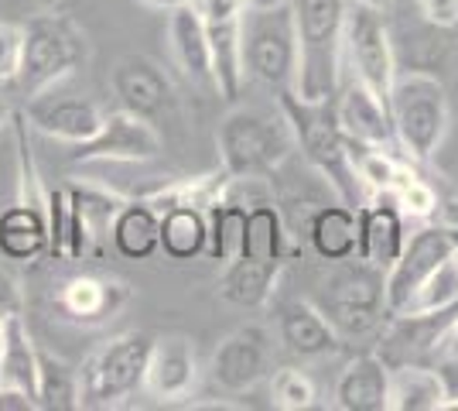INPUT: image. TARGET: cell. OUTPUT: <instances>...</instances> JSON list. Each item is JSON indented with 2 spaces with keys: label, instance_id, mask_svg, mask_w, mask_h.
Returning a JSON list of instances; mask_svg holds the SVG:
<instances>
[{
  "label": "cell",
  "instance_id": "obj_1",
  "mask_svg": "<svg viewBox=\"0 0 458 411\" xmlns=\"http://www.w3.org/2000/svg\"><path fill=\"white\" fill-rule=\"evenodd\" d=\"M277 110L291 127L294 148L301 151L308 165L335 189V196L345 206H360L363 202V185L352 168V151H349V137L343 134L339 120H335V99H301L294 90L274 93Z\"/></svg>",
  "mask_w": 458,
  "mask_h": 411
},
{
  "label": "cell",
  "instance_id": "obj_2",
  "mask_svg": "<svg viewBox=\"0 0 458 411\" xmlns=\"http://www.w3.org/2000/svg\"><path fill=\"white\" fill-rule=\"evenodd\" d=\"M291 11L298 28L294 93L301 99H335L349 0H291Z\"/></svg>",
  "mask_w": 458,
  "mask_h": 411
},
{
  "label": "cell",
  "instance_id": "obj_3",
  "mask_svg": "<svg viewBox=\"0 0 458 411\" xmlns=\"http://www.w3.org/2000/svg\"><path fill=\"white\" fill-rule=\"evenodd\" d=\"M390 120L403 158L414 165H428L438 155L452 124V103L445 82L424 69L397 73L390 90Z\"/></svg>",
  "mask_w": 458,
  "mask_h": 411
},
{
  "label": "cell",
  "instance_id": "obj_4",
  "mask_svg": "<svg viewBox=\"0 0 458 411\" xmlns=\"http://www.w3.org/2000/svg\"><path fill=\"white\" fill-rule=\"evenodd\" d=\"M21 31H24V41H21V65L14 82L28 99L48 93L55 82L72 76L89 62L86 31H79L65 14H38Z\"/></svg>",
  "mask_w": 458,
  "mask_h": 411
},
{
  "label": "cell",
  "instance_id": "obj_5",
  "mask_svg": "<svg viewBox=\"0 0 458 411\" xmlns=\"http://www.w3.org/2000/svg\"><path fill=\"white\" fill-rule=\"evenodd\" d=\"M151 333L110 336L89 360L79 367V405L82 408H123L137 394L144 391V373H148V356H151Z\"/></svg>",
  "mask_w": 458,
  "mask_h": 411
},
{
  "label": "cell",
  "instance_id": "obj_6",
  "mask_svg": "<svg viewBox=\"0 0 458 411\" xmlns=\"http://www.w3.org/2000/svg\"><path fill=\"white\" fill-rule=\"evenodd\" d=\"M219 168L229 178H267L274 176L294 148L287 120H274L260 110H229L216 131Z\"/></svg>",
  "mask_w": 458,
  "mask_h": 411
},
{
  "label": "cell",
  "instance_id": "obj_7",
  "mask_svg": "<svg viewBox=\"0 0 458 411\" xmlns=\"http://www.w3.org/2000/svg\"><path fill=\"white\" fill-rule=\"evenodd\" d=\"M339 339H360L386 322V271L366 264L360 257L335 261V271L325 285L318 305Z\"/></svg>",
  "mask_w": 458,
  "mask_h": 411
},
{
  "label": "cell",
  "instance_id": "obj_8",
  "mask_svg": "<svg viewBox=\"0 0 458 411\" xmlns=\"http://www.w3.org/2000/svg\"><path fill=\"white\" fill-rule=\"evenodd\" d=\"M243 35V65L247 76L264 82L270 93L294 90L298 79V28L294 11L274 7V11H253L247 7L240 18Z\"/></svg>",
  "mask_w": 458,
  "mask_h": 411
},
{
  "label": "cell",
  "instance_id": "obj_9",
  "mask_svg": "<svg viewBox=\"0 0 458 411\" xmlns=\"http://www.w3.org/2000/svg\"><path fill=\"white\" fill-rule=\"evenodd\" d=\"M343 52L349 59L352 79H360L377 97L390 103V90H394V79L401 69H397V48H394V35L386 28L383 11H373L363 4H349Z\"/></svg>",
  "mask_w": 458,
  "mask_h": 411
},
{
  "label": "cell",
  "instance_id": "obj_10",
  "mask_svg": "<svg viewBox=\"0 0 458 411\" xmlns=\"http://www.w3.org/2000/svg\"><path fill=\"white\" fill-rule=\"evenodd\" d=\"M458 251V223H424L407 234L401 257L386 268V309L401 313L420 281L435 274Z\"/></svg>",
  "mask_w": 458,
  "mask_h": 411
},
{
  "label": "cell",
  "instance_id": "obj_11",
  "mask_svg": "<svg viewBox=\"0 0 458 411\" xmlns=\"http://www.w3.org/2000/svg\"><path fill=\"white\" fill-rule=\"evenodd\" d=\"M212 384L226 394H247L274 371L270 333L264 326H240L219 339L212 353Z\"/></svg>",
  "mask_w": 458,
  "mask_h": 411
},
{
  "label": "cell",
  "instance_id": "obj_12",
  "mask_svg": "<svg viewBox=\"0 0 458 411\" xmlns=\"http://www.w3.org/2000/svg\"><path fill=\"white\" fill-rule=\"evenodd\" d=\"M65 199H69V227H65V257L62 261L99 257L103 244L110 240L116 210L127 199L116 196V193H106L93 182H69Z\"/></svg>",
  "mask_w": 458,
  "mask_h": 411
},
{
  "label": "cell",
  "instance_id": "obj_13",
  "mask_svg": "<svg viewBox=\"0 0 458 411\" xmlns=\"http://www.w3.org/2000/svg\"><path fill=\"white\" fill-rule=\"evenodd\" d=\"M72 161H127V165H140V161H154L161 155L165 141L157 134L151 120L127 114V110H114L106 114L99 131L82 144H72Z\"/></svg>",
  "mask_w": 458,
  "mask_h": 411
},
{
  "label": "cell",
  "instance_id": "obj_14",
  "mask_svg": "<svg viewBox=\"0 0 458 411\" xmlns=\"http://www.w3.org/2000/svg\"><path fill=\"white\" fill-rule=\"evenodd\" d=\"M110 90H114L120 110L137 114L144 120H157L174 107V86L168 73L151 59V56H120L110 69Z\"/></svg>",
  "mask_w": 458,
  "mask_h": 411
},
{
  "label": "cell",
  "instance_id": "obj_15",
  "mask_svg": "<svg viewBox=\"0 0 458 411\" xmlns=\"http://www.w3.org/2000/svg\"><path fill=\"white\" fill-rule=\"evenodd\" d=\"M335 120L343 127V134L352 144L366 148H386L397 151V134H394V120H390V103L380 99L369 86L360 79H349L343 90L335 93Z\"/></svg>",
  "mask_w": 458,
  "mask_h": 411
},
{
  "label": "cell",
  "instance_id": "obj_16",
  "mask_svg": "<svg viewBox=\"0 0 458 411\" xmlns=\"http://www.w3.org/2000/svg\"><path fill=\"white\" fill-rule=\"evenodd\" d=\"M199 384V353L189 336H154L148 373H144V394L154 401H182Z\"/></svg>",
  "mask_w": 458,
  "mask_h": 411
},
{
  "label": "cell",
  "instance_id": "obj_17",
  "mask_svg": "<svg viewBox=\"0 0 458 411\" xmlns=\"http://www.w3.org/2000/svg\"><path fill=\"white\" fill-rule=\"evenodd\" d=\"M24 117L28 127L41 131L45 137H55L65 144H82L99 131L103 124V110L99 103L86 97H52V93H38L24 103Z\"/></svg>",
  "mask_w": 458,
  "mask_h": 411
},
{
  "label": "cell",
  "instance_id": "obj_18",
  "mask_svg": "<svg viewBox=\"0 0 458 411\" xmlns=\"http://www.w3.org/2000/svg\"><path fill=\"white\" fill-rule=\"evenodd\" d=\"M356 227H360V244L356 257L386 271L407 244V223H403L401 206L390 196H377L373 202L356 206Z\"/></svg>",
  "mask_w": 458,
  "mask_h": 411
},
{
  "label": "cell",
  "instance_id": "obj_19",
  "mask_svg": "<svg viewBox=\"0 0 458 411\" xmlns=\"http://www.w3.org/2000/svg\"><path fill=\"white\" fill-rule=\"evenodd\" d=\"M206 18V35H209V59H212V90L219 99L236 103L243 93V35H240V18L243 14H202Z\"/></svg>",
  "mask_w": 458,
  "mask_h": 411
},
{
  "label": "cell",
  "instance_id": "obj_20",
  "mask_svg": "<svg viewBox=\"0 0 458 411\" xmlns=\"http://www.w3.org/2000/svg\"><path fill=\"white\" fill-rule=\"evenodd\" d=\"M390 405V364L380 353H360L335 381L339 411H386Z\"/></svg>",
  "mask_w": 458,
  "mask_h": 411
},
{
  "label": "cell",
  "instance_id": "obj_21",
  "mask_svg": "<svg viewBox=\"0 0 458 411\" xmlns=\"http://www.w3.org/2000/svg\"><path fill=\"white\" fill-rule=\"evenodd\" d=\"M277 336L284 343L287 353L301 356V360H315V356H328L343 347L339 333L332 330V322L325 319V313L315 302H291L277 315Z\"/></svg>",
  "mask_w": 458,
  "mask_h": 411
},
{
  "label": "cell",
  "instance_id": "obj_22",
  "mask_svg": "<svg viewBox=\"0 0 458 411\" xmlns=\"http://www.w3.org/2000/svg\"><path fill=\"white\" fill-rule=\"evenodd\" d=\"M168 48L182 76L199 86H212L209 35H206V18L195 4L168 11Z\"/></svg>",
  "mask_w": 458,
  "mask_h": 411
},
{
  "label": "cell",
  "instance_id": "obj_23",
  "mask_svg": "<svg viewBox=\"0 0 458 411\" xmlns=\"http://www.w3.org/2000/svg\"><path fill=\"white\" fill-rule=\"evenodd\" d=\"M131 298V288L116 278H96V274H76L62 285L58 305L62 313L79 322H103L114 319Z\"/></svg>",
  "mask_w": 458,
  "mask_h": 411
},
{
  "label": "cell",
  "instance_id": "obj_24",
  "mask_svg": "<svg viewBox=\"0 0 458 411\" xmlns=\"http://www.w3.org/2000/svg\"><path fill=\"white\" fill-rule=\"evenodd\" d=\"M161 213L154 210L148 199H127L114 216L110 240H114L116 254L127 261H148L161 251Z\"/></svg>",
  "mask_w": 458,
  "mask_h": 411
},
{
  "label": "cell",
  "instance_id": "obj_25",
  "mask_svg": "<svg viewBox=\"0 0 458 411\" xmlns=\"http://www.w3.org/2000/svg\"><path fill=\"white\" fill-rule=\"evenodd\" d=\"M308 244L311 251L335 264V261H349L356 257V244H360V227H356V210L335 202V206H318L311 219H308Z\"/></svg>",
  "mask_w": 458,
  "mask_h": 411
},
{
  "label": "cell",
  "instance_id": "obj_26",
  "mask_svg": "<svg viewBox=\"0 0 458 411\" xmlns=\"http://www.w3.org/2000/svg\"><path fill=\"white\" fill-rule=\"evenodd\" d=\"M0 254L7 261L31 264L41 254H48V223L45 210L14 202L0 213Z\"/></svg>",
  "mask_w": 458,
  "mask_h": 411
},
{
  "label": "cell",
  "instance_id": "obj_27",
  "mask_svg": "<svg viewBox=\"0 0 458 411\" xmlns=\"http://www.w3.org/2000/svg\"><path fill=\"white\" fill-rule=\"evenodd\" d=\"M284 264H267V261H253V257H236L223 264L219 274V295L240 305V309H264L274 295L277 274Z\"/></svg>",
  "mask_w": 458,
  "mask_h": 411
},
{
  "label": "cell",
  "instance_id": "obj_28",
  "mask_svg": "<svg viewBox=\"0 0 458 411\" xmlns=\"http://www.w3.org/2000/svg\"><path fill=\"white\" fill-rule=\"evenodd\" d=\"M161 251L172 261H195L209 251V216L199 206H172L161 213Z\"/></svg>",
  "mask_w": 458,
  "mask_h": 411
},
{
  "label": "cell",
  "instance_id": "obj_29",
  "mask_svg": "<svg viewBox=\"0 0 458 411\" xmlns=\"http://www.w3.org/2000/svg\"><path fill=\"white\" fill-rule=\"evenodd\" d=\"M445 384L435 367L397 364L390 367V405L386 411H445Z\"/></svg>",
  "mask_w": 458,
  "mask_h": 411
},
{
  "label": "cell",
  "instance_id": "obj_30",
  "mask_svg": "<svg viewBox=\"0 0 458 411\" xmlns=\"http://www.w3.org/2000/svg\"><path fill=\"white\" fill-rule=\"evenodd\" d=\"M240 257L267 261V264H284L291 257V236H287L284 213L274 202L247 206V240H243V254Z\"/></svg>",
  "mask_w": 458,
  "mask_h": 411
},
{
  "label": "cell",
  "instance_id": "obj_31",
  "mask_svg": "<svg viewBox=\"0 0 458 411\" xmlns=\"http://www.w3.org/2000/svg\"><path fill=\"white\" fill-rule=\"evenodd\" d=\"M35 371H38V343L28 333L24 315H14L7 319V339L0 353V384L35 398Z\"/></svg>",
  "mask_w": 458,
  "mask_h": 411
},
{
  "label": "cell",
  "instance_id": "obj_32",
  "mask_svg": "<svg viewBox=\"0 0 458 411\" xmlns=\"http://www.w3.org/2000/svg\"><path fill=\"white\" fill-rule=\"evenodd\" d=\"M209 251L206 257H212L219 268L236 261L243 254V240H247V206L236 202L233 196L216 199L209 210Z\"/></svg>",
  "mask_w": 458,
  "mask_h": 411
},
{
  "label": "cell",
  "instance_id": "obj_33",
  "mask_svg": "<svg viewBox=\"0 0 458 411\" xmlns=\"http://www.w3.org/2000/svg\"><path fill=\"white\" fill-rule=\"evenodd\" d=\"M35 401L41 411H79V371H72L62 356L38 347L35 371Z\"/></svg>",
  "mask_w": 458,
  "mask_h": 411
},
{
  "label": "cell",
  "instance_id": "obj_34",
  "mask_svg": "<svg viewBox=\"0 0 458 411\" xmlns=\"http://www.w3.org/2000/svg\"><path fill=\"white\" fill-rule=\"evenodd\" d=\"M349 151H352L356 178H360L366 193L390 196V189H394V182L403 168L401 158H394V151H386V148H366V144H352V141H349Z\"/></svg>",
  "mask_w": 458,
  "mask_h": 411
},
{
  "label": "cell",
  "instance_id": "obj_35",
  "mask_svg": "<svg viewBox=\"0 0 458 411\" xmlns=\"http://www.w3.org/2000/svg\"><path fill=\"white\" fill-rule=\"evenodd\" d=\"M458 305V251L435 274L420 281V288L403 305L401 313H441Z\"/></svg>",
  "mask_w": 458,
  "mask_h": 411
},
{
  "label": "cell",
  "instance_id": "obj_36",
  "mask_svg": "<svg viewBox=\"0 0 458 411\" xmlns=\"http://www.w3.org/2000/svg\"><path fill=\"white\" fill-rule=\"evenodd\" d=\"M390 199L401 206L403 216H414V219H431L441 210V199L435 193L431 182H424L420 176H414L407 165L401 168V176L390 189Z\"/></svg>",
  "mask_w": 458,
  "mask_h": 411
},
{
  "label": "cell",
  "instance_id": "obj_37",
  "mask_svg": "<svg viewBox=\"0 0 458 411\" xmlns=\"http://www.w3.org/2000/svg\"><path fill=\"white\" fill-rule=\"evenodd\" d=\"M318 398L315 381L298 367H281L270 371V401L281 411H308Z\"/></svg>",
  "mask_w": 458,
  "mask_h": 411
},
{
  "label": "cell",
  "instance_id": "obj_38",
  "mask_svg": "<svg viewBox=\"0 0 458 411\" xmlns=\"http://www.w3.org/2000/svg\"><path fill=\"white\" fill-rule=\"evenodd\" d=\"M21 41H24V31L18 24H0V82H11L18 76Z\"/></svg>",
  "mask_w": 458,
  "mask_h": 411
},
{
  "label": "cell",
  "instance_id": "obj_39",
  "mask_svg": "<svg viewBox=\"0 0 458 411\" xmlns=\"http://www.w3.org/2000/svg\"><path fill=\"white\" fill-rule=\"evenodd\" d=\"M420 18L435 28H455L458 24V0H418Z\"/></svg>",
  "mask_w": 458,
  "mask_h": 411
},
{
  "label": "cell",
  "instance_id": "obj_40",
  "mask_svg": "<svg viewBox=\"0 0 458 411\" xmlns=\"http://www.w3.org/2000/svg\"><path fill=\"white\" fill-rule=\"evenodd\" d=\"M24 315V295L14 274L0 271V319H14Z\"/></svg>",
  "mask_w": 458,
  "mask_h": 411
},
{
  "label": "cell",
  "instance_id": "obj_41",
  "mask_svg": "<svg viewBox=\"0 0 458 411\" xmlns=\"http://www.w3.org/2000/svg\"><path fill=\"white\" fill-rule=\"evenodd\" d=\"M35 398L31 394L18 391V388H4L0 384V411H35Z\"/></svg>",
  "mask_w": 458,
  "mask_h": 411
},
{
  "label": "cell",
  "instance_id": "obj_42",
  "mask_svg": "<svg viewBox=\"0 0 458 411\" xmlns=\"http://www.w3.org/2000/svg\"><path fill=\"white\" fill-rule=\"evenodd\" d=\"M195 7L202 14H243L247 0H195Z\"/></svg>",
  "mask_w": 458,
  "mask_h": 411
},
{
  "label": "cell",
  "instance_id": "obj_43",
  "mask_svg": "<svg viewBox=\"0 0 458 411\" xmlns=\"http://www.w3.org/2000/svg\"><path fill=\"white\" fill-rule=\"evenodd\" d=\"M438 356H458V313H455V319H452V326H448L445 339H441Z\"/></svg>",
  "mask_w": 458,
  "mask_h": 411
},
{
  "label": "cell",
  "instance_id": "obj_44",
  "mask_svg": "<svg viewBox=\"0 0 458 411\" xmlns=\"http://www.w3.org/2000/svg\"><path fill=\"white\" fill-rule=\"evenodd\" d=\"M154 11H174V7H185V4H195V0H140Z\"/></svg>",
  "mask_w": 458,
  "mask_h": 411
},
{
  "label": "cell",
  "instance_id": "obj_45",
  "mask_svg": "<svg viewBox=\"0 0 458 411\" xmlns=\"http://www.w3.org/2000/svg\"><path fill=\"white\" fill-rule=\"evenodd\" d=\"M291 0H247V7L253 11H274V7H287Z\"/></svg>",
  "mask_w": 458,
  "mask_h": 411
},
{
  "label": "cell",
  "instance_id": "obj_46",
  "mask_svg": "<svg viewBox=\"0 0 458 411\" xmlns=\"http://www.w3.org/2000/svg\"><path fill=\"white\" fill-rule=\"evenodd\" d=\"M349 4H363V7H373V11H383V14H386L394 0H349Z\"/></svg>",
  "mask_w": 458,
  "mask_h": 411
},
{
  "label": "cell",
  "instance_id": "obj_47",
  "mask_svg": "<svg viewBox=\"0 0 458 411\" xmlns=\"http://www.w3.org/2000/svg\"><path fill=\"white\" fill-rule=\"evenodd\" d=\"M11 117H14V110H11V103H7V99L0 97V131H4L7 124H11Z\"/></svg>",
  "mask_w": 458,
  "mask_h": 411
},
{
  "label": "cell",
  "instance_id": "obj_48",
  "mask_svg": "<svg viewBox=\"0 0 458 411\" xmlns=\"http://www.w3.org/2000/svg\"><path fill=\"white\" fill-rule=\"evenodd\" d=\"M4 339H7V319H0V353H4Z\"/></svg>",
  "mask_w": 458,
  "mask_h": 411
},
{
  "label": "cell",
  "instance_id": "obj_49",
  "mask_svg": "<svg viewBox=\"0 0 458 411\" xmlns=\"http://www.w3.org/2000/svg\"><path fill=\"white\" fill-rule=\"evenodd\" d=\"M41 7H58V4H62V0H38Z\"/></svg>",
  "mask_w": 458,
  "mask_h": 411
}]
</instances>
